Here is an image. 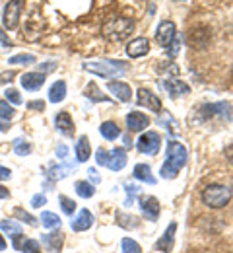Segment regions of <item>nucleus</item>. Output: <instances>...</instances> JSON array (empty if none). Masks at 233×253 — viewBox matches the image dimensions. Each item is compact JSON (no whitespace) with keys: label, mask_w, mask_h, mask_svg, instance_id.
I'll list each match as a JSON object with an SVG mask.
<instances>
[{"label":"nucleus","mask_w":233,"mask_h":253,"mask_svg":"<svg viewBox=\"0 0 233 253\" xmlns=\"http://www.w3.org/2000/svg\"><path fill=\"white\" fill-rule=\"evenodd\" d=\"M55 68H57V63H45L43 64V74L49 72V70H55Z\"/></svg>","instance_id":"8fccbe9b"},{"label":"nucleus","mask_w":233,"mask_h":253,"mask_svg":"<svg viewBox=\"0 0 233 253\" xmlns=\"http://www.w3.org/2000/svg\"><path fill=\"white\" fill-rule=\"evenodd\" d=\"M65 97H67V82H65V80H59V82H55V84L51 86V90H49V101L61 103Z\"/></svg>","instance_id":"5701e85b"},{"label":"nucleus","mask_w":233,"mask_h":253,"mask_svg":"<svg viewBox=\"0 0 233 253\" xmlns=\"http://www.w3.org/2000/svg\"><path fill=\"white\" fill-rule=\"evenodd\" d=\"M88 173H90V179H92V181H94V183H101V177H100V173H98V171H96V169H94V168H90V169H88Z\"/></svg>","instance_id":"c03bdc74"},{"label":"nucleus","mask_w":233,"mask_h":253,"mask_svg":"<svg viewBox=\"0 0 233 253\" xmlns=\"http://www.w3.org/2000/svg\"><path fill=\"white\" fill-rule=\"evenodd\" d=\"M230 105L228 103H212V105H202L199 109V121H206V119H210V117H214V115H218V113H222V111H226Z\"/></svg>","instance_id":"6ab92c4d"},{"label":"nucleus","mask_w":233,"mask_h":253,"mask_svg":"<svg viewBox=\"0 0 233 253\" xmlns=\"http://www.w3.org/2000/svg\"><path fill=\"white\" fill-rule=\"evenodd\" d=\"M67 146H65V144H61V146H59V148H57V156H59V158H67Z\"/></svg>","instance_id":"09e8293b"},{"label":"nucleus","mask_w":233,"mask_h":253,"mask_svg":"<svg viewBox=\"0 0 233 253\" xmlns=\"http://www.w3.org/2000/svg\"><path fill=\"white\" fill-rule=\"evenodd\" d=\"M158 123L166 126L169 134H175V132H179V123H177V121L171 117V113H169V111H164V113L160 111V119H158Z\"/></svg>","instance_id":"a878e982"},{"label":"nucleus","mask_w":233,"mask_h":253,"mask_svg":"<svg viewBox=\"0 0 233 253\" xmlns=\"http://www.w3.org/2000/svg\"><path fill=\"white\" fill-rule=\"evenodd\" d=\"M187 158H189L187 148H185L181 142H177V140H173V138H171V140L167 142L166 162H164V166H162V169H160L162 177H166V179H173V177H177V175H179V171L185 168Z\"/></svg>","instance_id":"f257e3e1"},{"label":"nucleus","mask_w":233,"mask_h":253,"mask_svg":"<svg viewBox=\"0 0 233 253\" xmlns=\"http://www.w3.org/2000/svg\"><path fill=\"white\" fill-rule=\"evenodd\" d=\"M148 51H150V41H148L146 37H136V39H133V41L129 43V47H127V53H129V57H133V59L148 55Z\"/></svg>","instance_id":"4468645a"},{"label":"nucleus","mask_w":233,"mask_h":253,"mask_svg":"<svg viewBox=\"0 0 233 253\" xmlns=\"http://www.w3.org/2000/svg\"><path fill=\"white\" fill-rule=\"evenodd\" d=\"M6 250V240H4V236L0 234V252H4Z\"/></svg>","instance_id":"603ef678"},{"label":"nucleus","mask_w":233,"mask_h":253,"mask_svg":"<svg viewBox=\"0 0 233 253\" xmlns=\"http://www.w3.org/2000/svg\"><path fill=\"white\" fill-rule=\"evenodd\" d=\"M125 189H127V201H125V207H133L136 197L140 195V187L133 185V183H125Z\"/></svg>","instance_id":"473e14b6"},{"label":"nucleus","mask_w":233,"mask_h":253,"mask_svg":"<svg viewBox=\"0 0 233 253\" xmlns=\"http://www.w3.org/2000/svg\"><path fill=\"white\" fill-rule=\"evenodd\" d=\"M105 166L113 171H121L127 166V152L123 148H113L111 152H107V162Z\"/></svg>","instance_id":"9b49d317"},{"label":"nucleus","mask_w":233,"mask_h":253,"mask_svg":"<svg viewBox=\"0 0 233 253\" xmlns=\"http://www.w3.org/2000/svg\"><path fill=\"white\" fill-rule=\"evenodd\" d=\"M22 248H24V252L26 253H41V250H39V242H37V240H24Z\"/></svg>","instance_id":"58836bf2"},{"label":"nucleus","mask_w":233,"mask_h":253,"mask_svg":"<svg viewBox=\"0 0 233 253\" xmlns=\"http://www.w3.org/2000/svg\"><path fill=\"white\" fill-rule=\"evenodd\" d=\"M96 162H98L100 166H105V162H107V150L100 148V150L96 152Z\"/></svg>","instance_id":"37998d69"},{"label":"nucleus","mask_w":233,"mask_h":253,"mask_svg":"<svg viewBox=\"0 0 233 253\" xmlns=\"http://www.w3.org/2000/svg\"><path fill=\"white\" fill-rule=\"evenodd\" d=\"M100 132L103 138H107V140H115V138L121 134V128L117 126V123H113V121H105V123H101Z\"/></svg>","instance_id":"393cba45"},{"label":"nucleus","mask_w":233,"mask_h":253,"mask_svg":"<svg viewBox=\"0 0 233 253\" xmlns=\"http://www.w3.org/2000/svg\"><path fill=\"white\" fill-rule=\"evenodd\" d=\"M0 228H2V232H6L10 238H16V236H20L22 234V224L16 220H2L0 222Z\"/></svg>","instance_id":"bb28decb"},{"label":"nucleus","mask_w":233,"mask_h":253,"mask_svg":"<svg viewBox=\"0 0 233 253\" xmlns=\"http://www.w3.org/2000/svg\"><path fill=\"white\" fill-rule=\"evenodd\" d=\"M162 88L166 90L167 94L171 95V97H177V95H187L191 92V88L183 82V80H179V78H167L162 82Z\"/></svg>","instance_id":"f8f14e48"},{"label":"nucleus","mask_w":233,"mask_h":253,"mask_svg":"<svg viewBox=\"0 0 233 253\" xmlns=\"http://www.w3.org/2000/svg\"><path fill=\"white\" fill-rule=\"evenodd\" d=\"M210 41V32L206 28H197L189 33V43L193 47H204Z\"/></svg>","instance_id":"aec40b11"},{"label":"nucleus","mask_w":233,"mask_h":253,"mask_svg":"<svg viewBox=\"0 0 233 253\" xmlns=\"http://www.w3.org/2000/svg\"><path fill=\"white\" fill-rule=\"evenodd\" d=\"M55 125H57V128H59L65 136H72V134H74V121H72V117L68 115L67 111H61V113L57 115Z\"/></svg>","instance_id":"a211bd4d"},{"label":"nucleus","mask_w":233,"mask_h":253,"mask_svg":"<svg viewBox=\"0 0 233 253\" xmlns=\"http://www.w3.org/2000/svg\"><path fill=\"white\" fill-rule=\"evenodd\" d=\"M84 94L88 95L92 101H109V97H107V95H103V92L98 88V84H96V82L88 84V88H86V92H84Z\"/></svg>","instance_id":"c756f323"},{"label":"nucleus","mask_w":233,"mask_h":253,"mask_svg":"<svg viewBox=\"0 0 233 253\" xmlns=\"http://www.w3.org/2000/svg\"><path fill=\"white\" fill-rule=\"evenodd\" d=\"M123 253H142V248L138 246V242H134L131 238L123 240Z\"/></svg>","instance_id":"f704fd0d"},{"label":"nucleus","mask_w":233,"mask_h":253,"mask_svg":"<svg viewBox=\"0 0 233 253\" xmlns=\"http://www.w3.org/2000/svg\"><path fill=\"white\" fill-rule=\"evenodd\" d=\"M92 156V146L88 136H80V140L76 142V160L78 162H88Z\"/></svg>","instance_id":"412c9836"},{"label":"nucleus","mask_w":233,"mask_h":253,"mask_svg":"<svg viewBox=\"0 0 233 253\" xmlns=\"http://www.w3.org/2000/svg\"><path fill=\"white\" fill-rule=\"evenodd\" d=\"M6 101H10V103H14V105H20L22 103V95L18 90H6Z\"/></svg>","instance_id":"ea45409f"},{"label":"nucleus","mask_w":233,"mask_h":253,"mask_svg":"<svg viewBox=\"0 0 233 253\" xmlns=\"http://www.w3.org/2000/svg\"><path fill=\"white\" fill-rule=\"evenodd\" d=\"M41 224L45 226V228H59L61 226V218H59V214H55V212H49V211H45V212H41Z\"/></svg>","instance_id":"c85d7f7f"},{"label":"nucleus","mask_w":233,"mask_h":253,"mask_svg":"<svg viewBox=\"0 0 233 253\" xmlns=\"http://www.w3.org/2000/svg\"><path fill=\"white\" fill-rule=\"evenodd\" d=\"M10 64H33L35 63V57L33 55H16V57H12Z\"/></svg>","instance_id":"4c0bfd02"},{"label":"nucleus","mask_w":233,"mask_h":253,"mask_svg":"<svg viewBox=\"0 0 233 253\" xmlns=\"http://www.w3.org/2000/svg\"><path fill=\"white\" fill-rule=\"evenodd\" d=\"M16 76V72H4V74H0V84H4V82H10V78H14Z\"/></svg>","instance_id":"a18cd8bd"},{"label":"nucleus","mask_w":233,"mask_h":253,"mask_svg":"<svg viewBox=\"0 0 233 253\" xmlns=\"http://www.w3.org/2000/svg\"><path fill=\"white\" fill-rule=\"evenodd\" d=\"M43 107H45L43 101H30L28 103V109H43Z\"/></svg>","instance_id":"de8ad7c7"},{"label":"nucleus","mask_w":233,"mask_h":253,"mask_svg":"<svg viewBox=\"0 0 233 253\" xmlns=\"http://www.w3.org/2000/svg\"><path fill=\"white\" fill-rule=\"evenodd\" d=\"M45 203H47V197H45V195H35L33 199H32V207H33V209L43 207Z\"/></svg>","instance_id":"79ce46f5"},{"label":"nucleus","mask_w":233,"mask_h":253,"mask_svg":"<svg viewBox=\"0 0 233 253\" xmlns=\"http://www.w3.org/2000/svg\"><path fill=\"white\" fill-rule=\"evenodd\" d=\"M134 177L144 181V183H150V185H156V177L152 175V169L148 164H138L134 166Z\"/></svg>","instance_id":"4be33fe9"},{"label":"nucleus","mask_w":233,"mask_h":253,"mask_svg":"<svg viewBox=\"0 0 233 253\" xmlns=\"http://www.w3.org/2000/svg\"><path fill=\"white\" fill-rule=\"evenodd\" d=\"M63 242H65V236L63 234H45L43 236V244L47 246L49 252H61L63 250Z\"/></svg>","instance_id":"b1692460"},{"label":"nucleus","mask_w":233,"mask_h":253,"mask_svg":"<svg viewBox=\"0 0 233 253\" xmlns=\"http://www.w3.org/2000/svg\"><path fill=\"white\" fill-rule=\"evenodd\" d=\"M14 152L18 156H28L32 152V144L28 140H24V138H18V140H14Z\"/></svg>","instance_id":"2f4dec72"},{"label":"nucleus","mask_w":233,"mask_h":253,"mask_svg":"<svg viewBox=\"0 0 233 253\" xmlns=\"http://www.w3.org/2000/svg\"><path fill=\"white\" fill-rule=\"evenodd\" d=\"M14 115H16L14 107H12L6 99H0V119H2V121H10Z\"/></svg>","instance_id":"72a5a7b5"},{"label":"nucleus","mask_w":233,"mask_h":253,"mask_svg":"<svg viewBox=\"0 0 233 253\" xmlns=\"http://www.w3.org/2000/svg\"><path fill=\"white\" fill-rule=\"evenodd\" d=\"M20 82H22L24 90L35 92V90H39V88L45 84V74H43V72H28V74L22 76Z\"/></svg>","instance_id":"2eb2a0df"},{"label":"nucleus","mask_w":233,"mask_h":253,"mask_svg":"<svg viewBox=\"0 0 233 253\" xmlns=\"http://www.w3.org/2000/svg\"><path fill=\"white\" fill-rule=\"evenodd\" d=\"M84 70L98 74L101 78H121L127 70V63L123 61H100V63H86Z\"/></svg>","instance_id":"7ed1b4c3"},{"label":"nucleus","mask_w":233,"mask_h":253,"mask_svg":"<svg viewBox=\"0 0 233 253\" xmlns=\"http://www.w3.org/2000/svg\"><path fill=\"white\" fill-rule=\"evenodd\" d=\"M127 125H129L131 132H140L146 126H150V119H148V115H144L140 111H131L127 115Z\"/></svg>","instance_id":"ddd939ff"},{"label":"nucleus","mask_w":233,"mask_h":253,"mask_svg":"<svg viewBox=\"0 0 233 253\" xmlns=\"http://www.w3.org/2000/svg\"><path fill=\"white\" fill-rule=\"evenodd\" d=\"M117 222H119L123 228H127V230L140 226V220H138L134 214H125V212H117Z\"/></svg>","instance_id":"cd10ccee"},{"label":"nucleus","mask_w":233,"mask_h":253,"mask_svg":"<svg viewBox=\"0 0 233 253\" xmlns=\"http://www.w3.org/2000/svg\"><path fill=\"white\" fill-rule=\"evenodd\" d=\"M167 49H169V51H167V55H169L171 59H173V57H177V55H179V39L175 37V41H173V43H171Z\"/></svg>","instance_id":"a19ab883"},{"label":"nucleus","mask_w":233,"mask_h":253,"mask_svg":"<svg viewBox=\"0 0 233 253\" xmlns=\"http://www.w3.org/2000/svg\"><path fill=\"white\" fill-rule=\"evenodd\" d=\"M160 146H162V138H160V134L154 132V130L144 132V134L138 138V142H136V148H138L142 154H148V156H156V154L160 152Z\"/></svg>","instance_id":"423d86ee"},{"label":"nucleus","mask_w":233,"mask_h":253,"mask_svg":"<svg viewBox=\"0 0 233 253\" xmlns=\"http://www.w3.org/2000/svg\"><path fill=\"white\" fill-rule=\"evenodd\" d=\"M92 224H94V214L88 209H82L78 212V216L72 220V230L74 232H86L88 228H92Z\"/></svg>","instance_id":"dca6fc26"},{"label":"nucleus","mask_w":233,"mask_h":253,"mask_svg":"<svg viewBox=\"0 0 233 253\" xmlns=\"http://www.w3.org/2000/svg\"><path fill=\"white\" fill-rule=\"evenodd\" d=\"M136 99H138V105H144V107H148V109H152V111H156V113L162 111V101H160V97L154 94V92H150L148 88H140V90L136 92Z\"/></svg>","instance_id":"6e6552de"},{"label":"nucleus","mask_w":233,"mask_h":253,"mask_svg":"<svg viewBox=\"0 0 233 253\" xmlns=\"http://www.w3.org/2000/svg\"><path fill=\"white\" fill-rule=\"evenodd\" d=\"M59 201H61V207H63V211L67 212L68 216L74 214V211H76V203H74L72 199H68V197H65V195H61Z\"/></svg>","instance_id":"c9c22d12"},{"label":"nucleus","mask_w":233,"mask_h":253,"mask_svg":"<svg viewBox=\"0 0 233 253\" xmlns=\"http://www.w3.org/2000/svg\"><path fill=\"white\" fill-rule=\"evenodd\" d=\"M140 211H142V214H144L148 220L156 222L160 218L162 207H160V201H158L156 197H142V199H140Z\"/></svg>","instance_id":"0eeeda50"},{"label":"nucleus","mask_w":233,"mask_h":253,"mask_svg":"<svg viewBox=\"0 0 233 253\" xmlns=\"http://www.w3.org/2000/svg\"><path fill=\"white\" fill-rule=\"evenodd\" d=\"M76 193H78L80 197H84V199H92V197L96 195V189H94V185L88 183V181H78V183H76Z\"/></svg>","instance_id":"7c9ffc66"},{"label":"nucleus","mask_w":233,"mask_h":253,"mask_svg":"<svg viewBox=\"0 0 233 253\" xmlns=\"http://www.w3.org/2000/svg\"><path fill=\"white\" fill-rule=\"evenodd\" d=\"M175 232H177V222H171V224L167 226L166 234L156 242V250H158V252H164V253L173 252V246H175Z\"/></svg>","instance_id":"9d476101"},{"label":"nucleus","mask_w":233,"mask_h":253,"mask_svg":"<svg viewBox=\"0 0 233 253\" xmlns=\"http://www.w3.org/2000/svg\"><path fill=\"white\" fill-rule=\"evenodd\" d=\"M107 88H109L111 94L117 95L121 101H131V99H133V90H131V86L125 84V82H109Z\"/></svg>","instance_id":"f3484780"},{"label":"nucleus","mask_w":233,"mask_h":253,"mask_svg":"<svg viewBox=\"0 0 233 253\" xmlns=\"http://www.w3.org/2000/svg\"><path fill=\"white\" fill-rule=\"evenodd\" d=\"M134 30V22L131 18H113L103 26V35L111 41H123L127 39Z\"/></svg>","instance_id":"20e7f679"},{"label":"nucleus","mask_w":233,"mask_h":253,"mask_svg":"<svg viewBox=\"0 0 233 253\" xmlns=\"http://www.w3.org/2000/svg\"><path fill=\"white\" fill-rule=\"evenodd\" d=\"M0 130H8V126H6V123H0Z\"/></svg>","instance_id":"864d4df0"},{"label":"nucleus","mask_w":233,"mask_h":253,"mask_svg":"<svg viewBox=\"0 0 233 253\" xmlns=\"http://www.w3.org/2000/svg\"><path fill=\"white\" fill-rule=\"evenodd\" d=\"M22 10H24V0H10L4 8V16H2V24L6 30H16L22 18Z\"/></svg>","instance_id":"39448f33"},{"label":"nucleus","mask_w":233,"mask_h":253,"mask_svg":"<svg viewBox=\"0 0 233 253\" xmlns=\"http://www.w3.org/2000/svg\"><path fill=\"white\" fill-rule=\"evenodd\" d=\"M10 175H12V171H10L8 168H2V166H0V181H2V179H10Z\"/></svg>","instance_id":"49530a36"},{"label":"nucleus","mask_w":233,"mask_h":253,"mask_svg":"<svg viewBox=\"0 0 233 253\" xmlns=\"http://www.w3.org/2000/svg\"><path fill=\"white\" fill-rule=\"evenodd\" d=\"M8 197H10V191L0 185V199H8Z\"/></svg>","instance_id":"3c124183"},{"label":"nucleus","mask_w":233,"mask_h":253,"mask_svg":"<svg viewBox=\"0 0 233 253\" xmlns=\"http://www.w3.org/2000/svg\"><path fill=\"white\" fill-rule=\"evenodd\" d=\"M181 2H185V0H181Z\"/></svg>","instance_id":"5fc2aeb1"},{"label":"nucleus","mask_w":233,"mask_h":253,"mask_svg":"<svg viewBox=\"0 0 233 253\" xmlns=\"http://www.w3.org/2000/svg\"><path fill=\"white\" fill-rule=\"evenodd\" d=\"M175 37H177V28H175V24L169 22V20L162 22L160 28H158V33H156L158 43L164 45V47H169V45L175 41Z\"/></svg>","instance_id":"1a4fd4ad"},{"label":"nucleus","mask_w":233,"mask_h":253,"mask_svg":"<svg viewBox=\"0 0 233 253\" xmlns=\"http://www.w3.org/2000/svg\"><path fill=\"white\" fill-rule=\"evenodd\" d=\"M230 201H232V189L226 185L212 183V185H206L202 189V203L210 209H222Z\"/></svg>","instance_id":"f03ea898"},{"label":"nucleus","mask_w":233,"mask_h":253,"mask_svg":"<svg viewBox=\"0 0 233 253\" xmlns=\"http://www.w3.org/2000/svg\"><path fill=\"white\" fill-rule=\"evenodd\" d=\"M14 214H16L20 220H24L26 224H30V226H37V218L32 216L30 212H26L24 209H16V211H14Z\"/></svg>","instance_id":"e433bc0d"}]
</instances>
